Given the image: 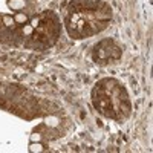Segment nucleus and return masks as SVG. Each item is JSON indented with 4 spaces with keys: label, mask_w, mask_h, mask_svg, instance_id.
I'll return each instance as SVG.
<instances>
[{
    "label": "nucleus",
    "mask_w": 153,
    "mask_h": 153,
    "mask_svg": "<svg viewBox=\"0 0 153 153\" xmlns=\"http://www.w3.org/2000/svg\"><path fill=\"white\" fill-rule=\"evenodd\" d=\"M25 5H26L25 0H11L9 2V8H12V9H22Z\"/></svg>",
    "instance_id": "obj_1"
},
{
    "label": "nucleus",
    "mask_w": 153,
    "mask_h": 153,
    "mask_svg": "<svg viewBox=\"0 0 153 153\" xmlns=\"http://www.w3.org/2000/svg\"><path fill=\"white\" fill-rule=\"evenodd\" d=\"M14 22H16L17 25H20V23H26V22H28V16H26V14H16Z\"/></svg>",
    "instance_id": "obj_2"
},
{
    "label": "nucleus",
    "mask_w": 153,
    "mask_h": 153,
    "mask_svg": "<svg viewBox=\"0 0 153 153\" xmlns=\"http://www.w3.org/2000/svg\"><path fill=\"white\" fill-rule=\"evenodd\" d=\"M42 150H43V146H42L40 143H37V144L32 143V144L29 146V152H32V153H34V152H42Z\"/></svg>",
    "instance_id": "obj_3"
},
{
    "label": "nucleus",
    "mask_w": 153,
    "mask_h": 153,
    "mask_svg": "<svg viewBox=\"0 0 153 153\" xmlns=\"http://www.w3.org/2000/svg\"><path fill=\"white\" fill-rule=\"evenodd\" d=\"M3 23L6 25V26H12V25H16L14 19H12V17H9V16H5V17H3Z\"/></svg>",
    "instance_id": "obj_4"
},
{
    "label": "nucleus",
    "mask_w": 153,
    "mask_h": 153,
    "mask_svg": "<svg viewBox=\"0 0 153 153\" xmlns=\"http://www.w3.org/2000/svg\"><path fill=\"white\" fill-rule=\"evenodd\" d=\"M32 26L31 25H25V28H23V34H26V35H31L32 34Z\"/></svg>",
    "instance_id": "obj_5"
},
{
    "label": "nucleus",
    "mask_w": 153,
    "mask_h": 153,
    "mask_svg": "<svg viewBox=\"0 0 153 153\" xmlns=\"http://www.w3.org/2000/svg\"><path fill=\"white\" fill-rule=\"evenodd\" d=\"M40 139H42V135H38V133L31 135V141H32V143H35V141H40Z\"/></svg>",
    "instance_id": "obj_6"
}]
</instances>
